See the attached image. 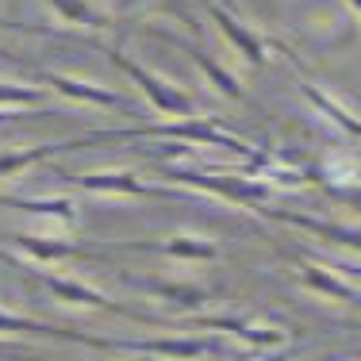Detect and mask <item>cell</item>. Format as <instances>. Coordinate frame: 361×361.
<instances>
[{
	"label": "cell",
	"mask_w": 361,
	"mask_h": 361,
	"mask_svg": "<svg viewBox=\"0 0 361 361\" xmlns=\"http://www.w3.org/2000/svg\"><path fill=\"white\" fill-rule=\"evenodd\" d=\"M0 354H8V357H27L23 350H16V346H0Z\"/></svg>",
	"instance_id": "25"
},
{
	"label": "cell",
	"mask_w": 361,
	"mask_h": 361,
	"mask_svg": "<svg viewBox=\"0 0 361 361\" xmlns=\"http://www.w3.org/2000/svg\"><path fill=\"white\" fill-rule=\"evenodd\" d=\"M288 257H292V265L300 269V277H304L307 288L323 292V296H331V300H342V304H357V307H361V288L342 285V281L334 277L331 269H323V265H312L307 257H300V254H288Z\"/></svg>",
	"instance_id": "13"
},
{
	"label": "cell",
	"mask_w": 361,
	"mask_h": 361,
	"mask_svg": "<svg viewBox=\"0 0 361 361\" xmlns=\"http://www.w3.org/2000/svg\"><path fill=\"white\" fill-rule=\"evenodd\" d=\"M31 277H35L42 288H50V292H54L58 300H66V304H81V307H104V312H123V315H127V307H119L116 300H108L104 292L89 288L85 281H77V277H54V273H35V269H31Z\"/></svg>",
	"instance_id": "8"
},
{
	"label": "cell",
	"mask_w": 361,
	"mask_h": 361,
	"mask_svg": "<svg viewBox=\"0 0 361 361\" xmlns=\"http://www.w3.org/2000/svg\"><path fill=\"white\" fill-rule=\"evenodd\" d=\"M135 285H142V277H131ZM146 292H154V296H166V300H177V304L185 307H200L212 300L208 288H196V285H169V281H158V285H142Z\"/></svg>",
	"instance_id": "20"
},
{
	"label": "cell",
	"mask_w": 361,
	"mask_h": 361,
	"mask_svg": "<svg viewBox=\"0 0 361 361\" xmlns=\"http://www.w3.org/2000/svg\"><path fill=\"white\" fill-rule=\"evenodd\" d=\"M288 357V350H281V354H273V357H262V361H285Z\"/></svg>",
	"instance_id": "26"
},
{
	"label": "cell",
	"mask_w": 361,
	"mask_h": 361,
	"mask_svg": "<svg viewBox=\"0 0 361 361\" xmlns=\"http://www.w3.org/2000/svg\"><path fill=\"white\" fill-rule=\"evenodd\" d=\"M204 8H208V16L219 23V31H223V35H227L231 42H235V50L246 58V62H250V66H265V50L273 47L269 39H265V35H257L254 27H246V23L238 20V16L231 12V8H223L219 0H208Z\"/></svg>",
	"instance_id": "5"
},
{
	"label": "cell",
	"mask_w": 361,
	"mask_h": 361,
	"mask_svg": "<svg viewBox=\"0 0 361 361\" xmlns=\"http://www.w3.org/2000/svg\"><path fill=\"white\" fill-rule=\"evenodd\" d=\"M104 54L111 58V62L119 66L127 77H131L135 85L142 89V97L150 100L154 108L161 111V116H180V119H192V111H196V100L188 97L185 89H177V85H169V81H161L158 73H150V70H142L139 62H135L131 54H123V50H116V47H104Z\"/></svg>",
	"instance_id": "2"
},
{
	"label": "cell",
	"mask_w": 361,
	"mask_h": 361,
	"mask_svg": "<svg viewBox=\"0 0 361 361\" xmlns=\"http://www.w3.org/2000/svg\"><path fill=\"white\" fill-rule=\"evenodd\" d=\"M39 81L50 85V89H58L62 97L81 100V104H100L108 111H127V116L135 111V104L127 97H119V92H111V89H100V85H89V81H77V77H66V73H54V70H39Z\"/></svg>",
	"instance_id": "6"
},
{
	"label": "cell",
	"mask_w": 361,
	"mask_h": 361,
	"mask_svg": "<svg viewBox=\"0 0 361 361\" xmlns=\"http://www.w3.org/2000/svg\"><path fill=\"white\" fill-rule=\"evenodd\" d=\"M47 4L54 8L66 23H73V27H108L111 23V16L97 12V8L85 4V0H47Z\"/></svg>",
	"instance_id": "19"
},
{
	"label": "cell",
	"mask_w": 361,
	"mask_h": 361,
	"mask_svg": "<svg viewBox=\"0 0 361 361\" xmlns=\"http://www.w3.org/2000/svg\"><path fill=\"white\" fill-rule=\"evenodd\" d=\"M158 35L166 39L173 50H180V54H188V58H192V62L200 66L204 73H208V81L216 85V89L223 92V97H231V100H243V85H238V77L231 73L227 66H219L216 58H212V54H204V50H200V47H192V42H180V39H173V35H166V31H158Z\"/></svg>",
	"instance_id": "12"
},
{
	"label": "cell",
	"mask_w": 361,
	"mask_h": 361,
	"mask_svg": "<svg viewBox=\"0 0 361 361\" xmlns=\"http://www.w3.org/2000/svg\"><path fill=\"white\" fill-rule=\"evenodd\" d=\"M62 150H81V139L47 142V146H27V150H0V177H12V173H20V169L35 166V161L50 158V154H62Z\"/></svg>",
	"instance_id": "15"
},
{
	"label": "cell",
	"mask_w": 361,
	"mask_h": 361,
	"mask_svg": "<svg viewBox=\"0 0 361 361\" xmlns=\"http://www.w3.org/2000/svg\"><path fill=\"white\" fill-rule=\"evenodd\" d=\"M54 173L73 188H89V192H116V196H146V200H180L173 188H146L123 169H100V173H66L54 166Z\"/></svg>",
	"instance_id": "4"
},
{
	"label": "cell",
	"mask_w": 361,
	"mask_h": 361,
	"mask_svg": "<svg viewBox=\"0 0 361 361\" xmlns=\"http://www.w3.org/2000/svg\"><path fill=\"white\" fill-rule=\"evenodd\" d=\"M166 177L180 180V185H192V188H204L212 196H223V200L238 204V208H250V212H262L265 216V200H269L273 188L262 185V180H246L243 173L238 177H212V173H200V169H161Z\"/></svg>",
	"instance_id": "3"
},
{
	"label": "cell",
	"mask_w": 361,
	"mask_h": 361,
	"mask_svg": "<svg viewBox=\"0 0 361 361\" xmlns=\"http://www.w3.org/2000/svg\"><path fill=\"white\" fill-rule=\"evenodd\" d=\"M212 326V331H227V334H238V338L254 342V346H277L285 342V331L277 326H257L250 319H238V315H196V319H185V326Z\"/></svg>",
	"instance_id": "10"
},
{
	"label": "cell",
	"mask_w": 361,
	"mask_h": 361,
	"mask_svg": "<svg viewBox=\"0 0 361 361\" xmlns=\"http://www.w3.org/2000/svg\"><path fill=\"white\" fill-rule=\"evenodd\" d=\"M42 100V89H31V85H12L0 81V108H35Z\"/></svg>",
	"instance_id": "21"
},
{
	"label": "cell",
	"mask_w": 361,
	"mask_h": 361,
	"mask_svg": "<svg viewBox=\"0 0 361 361\" xmlns=\"http://www.w3.org/2000/svg\"><path fill=\"white\" fill-rule=\"evenodd\" d=\"M108 350H123V354H150V357H200L212 350L204 338H131V342H108Z\"/></svg>",
	"instance_id": "7"
},
{
	"label": "cell",
	"mask_w": 361,
	"mask_h": 361,
	"mask_svg": "<svg viewBox=\"0 0 361 361\" xmlns=\"http://www.w3.org/2000/svg\"><path fill=\"white\" fill-rule=\"evenodd\" d=\"M326 269H334V273H346V277H361V265H354V262H342V257H326Z\"/></svg>",
	"instance_id": "22"
},
{
	"label": "cell",
	"mask_w": 361,
	"mask_h": 361,
	"mask_svg": "<svg viewBox=\"0 0 361 361\" xmlns=\"http://www.w3.org/2000/svg\"><path fill=\"white\" fill-rule=\"evenodd\" d=\"M0 334H42V338H66V342H81V346L92 350H108L111 338H100V334H81V331H66V326H50L39 319H23V315L0 312Z\"/></svg>",
	"instance_id": "9"
},
{
	"label": "cell",
	"mask_w": 361,
	"mask_h": 361,
	"mask_svg": "<svg viewBox=\"0 0 361 361\" xmlns=\"http://www.w3.org/2000/svg\"><path fill=\"white\" fill-rule=\"evenodd\" d=\"M119 250H161L169 257H185V262H216L219 246L208 243V238H185V235H169L161 243H111Z\"/></svg>",
	"instance_id": "11"
},
{
	"label": "cell",
	"mask_w": 361,
	"mask_h": 361,
	"mask_svg": "<svg viewBox=\"0 0 361 361\" xmlns=\"http://www.w3.org/2000/svg\"><path fill=\"white\" fill-rule=\"evenodd\" d=\"M0 208L31 212V216H54V219H66V223L77 216L73 200H27V196H4V192H0Z\"/></svg>",
	"instance_id": "18"
},
{
	"label": "cell",
	"mask_w": 361,
	"mask_h": 361,
	"mask_svg": "<svg viewBox=\"0 0 361 361\" xmlns=\"http://www.w3.org/2000/svg\"><path fill=\"white\" fill-rule=\"evenodd\" d=\"M0 31H35V27H27V23H20V20H4V16H0Z\"/></svg>",
	"instance_id": "23"
},
{
	"label": "cell",
	"mask_w": 361,
	"mask_h": 361,
	"mask_svg": "<svg viewBox=\"0 0 361 361\" xmlns=\"http://www.w3.org/2000/svg\"><path fill=\"white\" fill-rule=\"evenodd\" d=\"M0 58H4V62H20V58H16V54H4V50H0Z\"/></svg>",
	"instance_id": "27"
},
{
	"label": "cell",
	"mask_w": 361,
	"mask_h": 361,
	"mask_svg": "<svg viewBox=\"0 0 361 361\" xmlns=\"http://www.w3.org/2000/svg\"><path fill=\"white\" fill-rule=\"evenodd\" d=\"M277 219H288L292 227H304V231H312V235H323V238H331V243H342V246H354V250H361V227H338V223L296 216V212H277Z\"/></svg>",
	"instance_id": "17"
},
{
	"label": "cell",
	"mask_w": 361,
	"mask_h": 361,
	"mask_svg": "<svg viewBox=\"0 0 361 361\" xmlns=\"http://www.w3.org/2000/svg\"><path fill=\"white\" fill-rule=\"evenodd\" d=\"M0 243L8 246H20L27 257L35 262H66V257H92L85 246H73V243H62V238H35V235H4Z\"/></svg>",
	"instance_id": "14"
},
{
	"label": "cell",
	"mask_w": 361,
	"mask_h": 361,
	"mask_svg": "<svg viewBox=\"0 0 361 361\" xmlns=\"http://www.w3.org/2000/svg\"><path fill=\"white\" fill-rule=\"evenodd\" d=\"M300 92H304V97H307V104H312L315 111H319V116L331 119L334 127H342V131H350V135H357V139H361V119L354 116V111H346V108L338 104V100H331L323 89H315L312 81H300Z\"/></svg>",
	"instance_id": "16"
},
{
	"label": "cell",
	"mask_w": 361,
	"mask_h": 361,
	"mask_svg": "<svg viewBox=\"0 0 361 361\" xmlns=\"http://www.w3.org/2000/svg\"><path fill=\"white\" fill-rule=\"evenodd\" d=\"M108 139H173V142H204V146H219V150H231L238 158L254 161V173H262L269 166L262 150H254L250 142L235 139V135L219 131V123H208V119H185V123H169V127H111V131H89L81 139V146L92 142H108Z\"/></svg>",
	"instance_id": "1"
},
{
	"label": "cell",
	"mask_w": 361,
	"mask_h": 361,
	"mask_svg": "<svg viewBox=\"0 0 361 361\" xmlns=\"http://www.w3.org/2000/svg\"><path fill=\"white\" fill-rule=\"evenodd\" d=\"M16 119H20V116H16V111H8V108H0V123H16Z\"/></svg>",
	"instance_id": "24"
},
{
	"label": "cell",
	"mask_w": 361,
	"mask_h": 361,
	"mask_svg": "<svg viewBox=\"0 0 361 361\" xmlns=\"http://www.w3.org/2000/svg\"><path fill=\"white\" fill-rule=\"evenodd\" d=\"M350 4H354V12H357V16H361V0H350Z\"/></svg>",
	"instance_id": "28"
}]
</instances>
